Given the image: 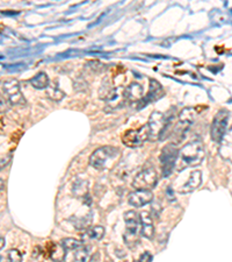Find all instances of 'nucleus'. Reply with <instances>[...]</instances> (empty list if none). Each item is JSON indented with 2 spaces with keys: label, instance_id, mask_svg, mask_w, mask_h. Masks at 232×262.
<instances>
[{
  "label": "nucleus",
  "instance_id": "f257e3e1",
  "mask_svg": "<svg viewBox=\"0 0 232 262\" xmlns=\"http://www.w3.org/2000/svg\"><path fill=\"white\" fill-rule=\"evenodd\" d=\"M175 121V115L174 113H162V112H153L150 116L149 126L150 129V139H154V140H165L167 137L172 135L173 126Z\"/></svg>",
  "mask_w": 232,
  "mask_h": 262
},
{
  "label": "nucleus",
  "instance_id": "f03ea898",
  "mask_svg": "<svg viewBox=\"0 0 232 262\" xmlns=\"http://www.w3.org/2000/svg\"><path fill=\"white\" fill-rule=\"evenodd\" d=\"M205 155L203 143L200 140H194L181 148L178 159V170L181 171L187 167H197L203 161Z\"/></svg>",
  "mask_w": 232,
  "mask_h": 262
},
{
  "label": "nucleus",
  "instance_id": "7ed1b4c3",
  "mask_svg": "<svg viewBox=\"0 0 232 262\" xmlns=\"http://www.w3.org/2000/svg\"><path fill=\"white\" fill-rule=\"evenodd\" d=\"M120 155L119 148L112 146L100 147L93 151L90 156V164L96 170H104L109 167V164L116 160Z\"/></svg>",
  "mask_w": 232,
  "mask_h": 262
},
{
  "label": "nucleus",
  "instance_id": "20e7f679",
  "mask_svg": "<svg viewBox=\"0 0 232 262\" xmlns=\"http://www.w3.org/2000/svg\"><path fill=\"white\" fill-rule=\"evenodd\" d=\"M179 149L174 143H168L162 149L159 160L162 163V174L163 177H168L174 169L179 159Z\"/></svg>",
  "mask_w": 232,
  "mask_h": 262
},
{
  "label": "nucleus",
  "instance_id": "39448f33",
  "mask_svg": "<svg viewBox=\"0 0 232 262\" xmlns=\"http://www.w3.org/2000/svg\"><path fill=\"white\" fill-rule=\"evenodd\" d=\"M229 111L225 108L219 110L216 113L214 120L212 122V128H210V137L212 140L216 143H221L223 138L225 137L227 132V122H229Z\"/></svg>",
  "mask_w": 232,
  "mask_h": 262
},
{
  "label": "nucleus",
  "instance_id": "423d86ee",
  "mask_svg": "<svg viewBox=\"0 0 232 262\" xmlns=\"http://www.w3.org/2000/svg\"><path fill=\"white\" fill-rule=\"evenodd\" d=\"M124 222L126 225V231L123 239L129 247H133L134 245H136L138 243L137 231L139 223H141V219H139L138 213H136L133 210H130L126 211L124 213Z\"/></svg>",
  "mask_w": 232,
  "mask_h": 262
},
{
  "label": "nucleus",
  "instance_id": "0eeeda50",
  "mask_svg": "<svg viewBox=\"0 0 232 262\" xmlns=\"http://www.w3.org/2000/svg\"><path fill=\"white\" fill-rule=\"evenodd\" d=\"M150 139V129L149 126L144 125L137 129H129L122 135V142L126 147H141L144 145V142Z\"/></svg>",
  "mask_w": 232,
  "mask_h": 262
},
{
  "label": "nucleus",
  "instance_id": "6e6552de",
  "mask_svg": "<svg viewBox=\"0 0 232 262\" xmlns=\"http://www.w3.org/2000/svg\"><path fill=\"white\" fill-rule=\"evenodd\" d=\"M158 182L157 171L153 168H147L139 171L133 181V187L136 190H151Z\"/></svg>",
  "mask_w": 232,
  "mask_h": 262
},
{
  "label": "nucleus",
  "instance_id": "1a4fd4ad",
  "mask_svg": "<svg viewBox=\"0 0 232 262\" xmlns=\"http://www.w3.org/2000/svg\"><path fill=\"white\" fill-rule=\"evenodd\" d=\"M3 92L12 105H22L26 103L23 95L21 94L20 83L16 79H7L4 82Z\"/></svg>",
  "mask_w": 232,
  "mask_h": 262
},
{
  "label": "nucleus",
  "instance_id": "9d476101",
  "mask_svg": "<svg viewBox=\"0 0 232 262\" xmlns=\"http://www.w3.org/2000/svg\"><path fill=\"white\" fill-rule=\"evenodd\" d=\"M152 200L153 193L151 190H135V191L130 192L128 196L129 204L135 206V208H142V206L152 202Z\"/></svg>",
  "mask_w": 232,
  "mask_h": 262
},
{
  "label": "nucleus",
  "instance_id": "9b49d317",
  "mask_svg": "<svg viewBox=\"0 0 232 262\" xmlns=\"http://www.w3.org/2000/svg\"><path fill=\"white\" fill-rule=\"evenodd\" d=\"M66 253H70L71 254L70 259H66L67 262H90L91 260L90 249L83 243H80L74 248L67 249Z\"/></svg>",
  "mask_w": 232,
  "mask_h": 262
},
{
  "label": "nucleus",
  "instance_id": "f8f14e48",
  "mask_svg": "<svg viewBox=\"0 0 232 262\" xmlns=\"http://www.w3.org/2000/svg\"><path fill=\"white\" fill-rule=\"evenodd\" d=\"M202 183V172L200 170H194L189 174L187 181L178 188V191L180 193H189L193 192L200 187Z\"/></svg>",
  "mask_w": 232,
  "mask_h": 262
},
{
  "label": "nucleus",
  "instance_id": "ddd939ff",
  "mask_svg": "<svg viewBox=\"0 0 232 262\" xmlns=\"http://www.w3.org/2000/svg\"><path fill=\"white\" fill-rule=\"evenodd\" d=\"M143 98H144V95H143V88L141 84L132 83L124 89L123 99L128 103H136Z\"/></svg>",
  "mask_w": 232,
  "mask_h": 262
},
{
  "label": "nucleus",
  "instance_id": "4468645a",
  "mask_svg": "<svg viewBox=\"0 0 232 262\" xmlns=\"http://www.w3.org/2000/svg\"><path fill=\"white\" fill-rule=\"evenodd\" d=\"M164 96V90L160 83L156 81L153 78H150V86H149V92L145 96V98L142 99V106H145L147 103H151V101H156L159 98H162Z\"/></svg>",
  "mask_w": 232,
  "mask_h": 262
},
{
  "label": "nucleus",
  "instance_id": "2eb2a0df",
  "mask_svg": "<svg viewBox=\"0 0 232 262\" xmlns=\"http://www.w3.org/2000/svg\"><path fill=\"white\" fill-rule=\"evenodd\" d=\"M139 219H141V234L146 239H152L154 235V227L150 213L144 211L139 214Z\"/></svg>",
  "mask_w": 232,
  "mask_h": 262
},
{
  "label": "nucleus",
  "instance_id": "dca6fc26",
  "mask_svg": "<svg viewBox=\"0 0 232 262\" xmlns=\"http://www.w3.org/2000/svg\"><path fill=\"white\" fill-rule=\"evenodd\" d=\"M219 155L222 156L225 161L232 163V127L227 130L225 137L223 138L219 147Z\"/></svg>",
  "mask_w": 232,
  "mask_h": 262
},
{
  "label": "nucleus",
  "instance_id": "f3484780",
  "mask_svg": "<svg viewBox=\"0 0 232 262\" xmlns=\"http://www.w3.org/2000/svg\"><path fill=\"white\" fill-rule=\"evenodd\" d=\"M50 257L54 262H63L66 259V249L62 244H54L50 249Z\"/></svg>",
  "mask_w": 232,
  "mask_h": 262
},
{
  "label": "nucleus",
  "instance_id": "a211bd4d",
  "mask_svg": "<svg viewBox=\"0 0 232 262\" xmlns=\"http://www.w3.org/2000/svg\"><path fill=\"white\" fill-rule=\"evenodd\" d=\"M29 82H31L33 88L40 89V90H42V89H46L49 86V77L46 76L45 73H43V71L36 74L33 78H31V81Z\"/></svg>",
  "mask_w": 232,
  "mask_h": 262
},
{
  "label": "nucleus",
  "instance_id": "6ab92c4d",
  "mask_svg": "<svg viewBox=\"0 0 232 262\" xmlns=\"http://www.w3.org/2000/svg\"><path fill=\"white\" fill-rule=\"evenodd\" d=\"M2 262H22V255L18 249H10L2 256Z\"/></svg>",
  "mask_w": 232,
  "mask_h": 262
},
{
  "label": "nucleus",
  "instance_id": "aec40b11",
  "mask_svg": "<svg viewBox=\"0 0 232 262\" xmlns=\"http://www.w3.org/2000/svg\"><path fill=\"white\" fill-rule=\"evenodd\" d=\"M87 187H88V183H87L86 181H78L77 183L73 185L72 191L75 192L78 190V192L74 193L75 196H80V197H82V196H87V193H88Z\"/></svg>",
  "mask_w": 232,
  "mask_h": 262
},
{
  "label": "nucleus",
  "instance_id": "412c9836",
  "mask_svg": "<svg viewBox=\"0 0 232 262\" xmlns=\"http://www.w3.org/2000/svg\"><path fill=\"white\" fill-rule=\"evenodd\" d=\"M87 235L90 236V238H92V239L101 240L105 236V229H104L102 226H100V225L93 226V227H91L90 230H88Z\"/></svg>",
  "mask_w": 232,
  "mask_h": 262
},
{
  "label": "nucleus",
  "instance_id": "4be33fe9",
  "mask_svg": "<svg viewBox=\"0 0 232 262\" xmlns=\"http://www.w3.org/2000/svg\"><path fill=\"white\" fill-rule=\"evenodd\" d=\"M46 95H48L50 99H53L55 101H60L61 99L64 98V92L61 91L60 89H57V88H54V89H51V90H49L48 92H46Z\"/></svg>",
  "mask_w": 232,
  "mask_h": 262
},
{
  "label": "nucleus",
  "instance_id": "5701e85b",
  "mask_svg": "<svg viewBox=\"0 0 232 262\" xmlns=\"http://www.w3.org/2000/svg\"><path fill=\"white\" fill-rule=\"evenodd\" d=\"M4 247V238H2V248Z\"/></svg>",
  "mask_w": 232,
  "mask_h": 262
},
{
  "label": "nucleus",
  "instance_id": "b1692460",
  "mask_svg": "<svg viewBox=\"0 0 232 262\" xmlns=\"http://www.w3.org/2000/svg\"><path fill=\"white\" fill-rule=\"evenodd\" d=\"M134 262H142V261H141V260H139V259H138V260H135V261H134Z\"/></svg>",
  "mask_w": 232,
  "mask_h": 262
}]
</instances>
